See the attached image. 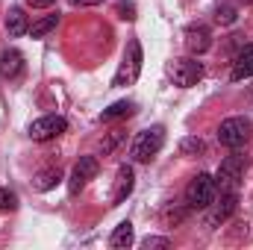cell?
<instances>
[{
  "label": "cell",
  "instance_id": "cell-24",
  "mask_svg": "<svg viewBox=\"0 0 253 250\" xmlns=\"http://www.w3.org/2000/svg\"><path fill=\"white\" fill-rule=\"evenodd\" d=\"M141 248H171V239H159V236H147L144 242H141Z\"/></svg>",
  "mask_w": 253,
  "mask_h": 250
},
{
  "label": "cell",
  "instance_id": "cell-16",
  "mask_svg": "<svg viewBox=\"0 0 253 250\" xmlns=\"http://www.w3.org/2000/svg\"><path fill=\"white\" fill-rule=\"evenodd\" d=\"M56 24H59V15H44V18H39L36 24H30V36H33V39H44L50 30H56Z\"/></svg>",
  "mask_w": 253,
  "mask_h": 250
},
{
  "label": "cell",
  "instance_id": "cell-6",
  "mask_svg": "<svg viewBox=\"0 0 253 250\" xmlns=\"http://www.w3.org/2000/svg\"><path fill=\"white\" fill-rule=\"evenodd\" d=\"M242 174H245V156H227L215 174V188L218 191H239Z\"/></svg>",
  "mask_w": 253,
  "mask_h": 250
},
{
  "label": "cell",
  "instance_id": "cell-27",
  "mask_svg": "<svg viewBox=\"0 0 253 250\" xmlns=\"http://www.w3.org/2000/svg\"><path fill=\"white\" fill-rule=\"evenodd\" d=\"M71 3H74V6H97L100 0H71Z\"/></svg>",
  "mask_w": 253,
  "mask_h": 250
},
{
  "label": "cell",
  "instance_id": "cell-18",
  "mask_svg": "<svg viewBox=\"0 0 253 250\" xmlns=\"http://www.w3.org/2000/svg\"><path fill=\"white\" fill-rule=\"evenodd\" d=\"M59 180H62V171H59V168H44V171H39V177H36V188H39V191H50Z\"/></svg>",
  "mask_w": 253,
  "mask_h": 250
},
{
  "label": "cell",
  "instance_id": "cell-19",
  "mask_svg": "<svg viewBox=\"0 0 253 250\" xmlns=\"http://www.w3.org/2000/svg\"><path fill=\"white\" fill-rule=\"evenodd\" d=\"M236 18H239V9H236L233 3H221V6L215 9V24H221V27L236 24Z\"/></svg>",
  "mask_w": 253,
  "mask_h": 250
},
{
  "label": "cell",
  "instance_id": "cell-5",
  "mask_svg": "<svg viewBox=\"0 0 253 250\" xmlns=\"http://www.w3.org/2000/svg\"><path fill=\"white\" fill-rule=\"evenodd\" d=\"M239 209V191H221V200H212L206 206V227H221L227 224Z\"/></svg>",
  "mask_w": 253,
  "mask_h": 250
},
{
  "label": "cell",
  "instance_id": "cell-7",
  "mask_svg": "<svg viewBox=\"0 0 253 250\" xmlns=\"http://www.w3.org/2000/svg\"><path fill=\"white\" fill-rule=\"evenodd\" d=\"M168 77H171L174 85L191 88V85H197L203 80V65L194 62V59H174V62L168 65Z\"/></svg>",
  "mask_w": 253,
  "mask_h": 250
},
{
  "label": "cell",
  "instance_id": "cell-21",
  "mask_svg": "<svg viewBox=\"0 0 253 250\" xmlns=\"http://www.w3.org/2000/svg\"><path fill=\"white\" fill-rule=\"evenodd\" d=\"M18 209V194L9 188H0V212H15Z\"/></svg>",
  "mask_w": 253,
  "mask_h": 250
},
{
  "label": "cell",
  "instance_id": "cell-23",
  "mask_svg": "<svg viewBox=\"0 0 253 250\" xmlns=\"http://www.w3.org/2000/svg\"><path fill=\"white\" fill-rule=\"evenodd\" d=\"M186 215H189V206L186 209H168L165 212V224L171 227V224H180V221H186Z\"/></svg>",
  "mask_w": 253,
  "mask_h": 250
},
{
  "label": "cell",
  "instance_id": "cell-15",
  "mask_svg": "<svg viewBox=\"0 0 253 250\" xmlns=\"http://www.w3.org/2000/svg\"><path fill=\"white\" fill-rule=\"evenodd\" d=\"M132 239H135V236H132V224H129V221H121V224L112 230L109 245H112V248H118V250H124V248L132 245Z\"/></svg>",
  "mask_w": 253,
  "mask_h": 250
},
{
  "label": "cell",
  "instance_id": "cell-25",
  "mask_svg": "<svg viewBox=\"0 0 253 250\" xmlns=\"http://www.w3.org/2000/svg\"><path fill=\"white\" fill-rule=\"evenodd\" d=\"M118 12H121V18H124V21H132V18H135V9H132V6H126V3L118 6Z\"/></svg>",
  "mask_w": 253,
  "mask_h": 250
},
{
  "label": "cell",
  "instance_id": "cell-9",
  "mask_svg": "<svg viewBox=\"0 0 253 250\" xmlns=\"http://www.w3.org/2000/svg\"><path fill=\"white\" fill-rule=\"evenodd\" d=\"M97 177V159L94 156H80V162L74 165V171H71V180H68V191L71 194H80L88 180H94Z\"/></svg>",
  "mask_w": 253,
  "mask_h": 250
},
{
  "label": "cell",
  "instance_id": "cell-2",
  "mask_svg": "<svg viewBox=\"0 0 253 250\" xmlns=\"http://www.w3.org/2000/svg\"><path fill=\"white\" fill-rule=\"evenodd\" d=\"M162 144H165V126L156 124V126H150V129H141V132L135 135L129 156H132L135 162H150V159L162 150Z\"/></svg>",
  "mask_w": 253,
  "mask_h": 250
},
{
  "label": "cell",
  "instance_id": "cell-8",
  "mask_svg": "<svg viewBox=\"0 0 253 250\" xmlns=\"http://www.w3.org/2000/svg\"><path fill=\"white\" fill-rule=\"evenodd\" d=\"M65 129H68V121L62 115H44V118L30 124V138L33 141H53V138L62 135Z\"/></svg>",
  "mask_w": 253,
  "mask_h": 250
},
{
  "label": "cell",
  "instance_id": "cell-3",
  "mask_svg": "<svg viewBox=\"0 0 253 250\" xmlns=\"http://www.w3.org/2000/svg\"><path fill=\"white\" fill-rule=\"evenodd\" d=\"M251 132H253L251 121H248V118H242V115H236V118L221 121V126H218V141H221L224 147L239 150V147H245V144L251 141Z\"/></svg>",
  "mask_w": 253,
  "mask_h": 250
},
{
  "label": "cell",
  "instance_id": "cell-1",
  "mask_svg": "<svg viewBox=\"0 0 253 250\" xmlns=\"http://www.w3.org/2000/svg\"><path fill=\"white\" fill-rule=\"evenodd\" d=\"M141 62H144L141 44H138V39H132V42L126 44V53H124V59H121V68L115 71L112 85H115V88H126V85H132V83L138 80V74H141Z\"/></svg>",
  "mask_w": 253,
  "mask_h": 250
},
{
  "label": "cell",
  "instance_id": "cell-11",
  "mask_svg": "<svg viewBox=\"0 0 253 250\" xmlns=\"http://www.w3.org/2000/svg\"><path fill=\"white\" fill-rule=\"evenodd\" d=\"M132 188H135V174H132L129 165H121L118 177H115V188H112V203H124L132 194Z\"/></svg>",
  "mask_w": 253,
  "mask_h": 250
},
{
  "label": "cell",
  "instance_id": "cell-10",
  "mask_svg": "<svg viewBox=\"0 0 253 250\" xmlns=\"http://www.w3.org/2000/svg\"><path fill=\"white\" fill-rule=\"evenodd\" d=\"M209 47H212V33H209L206 24H191V27H186V50H189L191 56H200Z\"/></svg>",
  "mask_w": 253,
  "mask_h": 250
},
{
  "label": "cell",
  "instance_id": "cell-26",
  "mask_svg": "<svg viewBox=\"0 0 253 250\" xmlns=\"http://www.w3.org/2000/svg\"><path fill=\"white\" fill-rule=\"evenodd\" d=\"M27 6H33V9H47V6H53V0H27Z\"/></svg>",
  "mask_w": 253,
  "mask_h": 250
},
{
  "label": "cell",
  "instance_id": "cell-12",
  "mask_svg": "<svg viewBox=\"0 0 253 250\" xmlns=\"http://www.w3.org/2000/svg\"><path fill=\"white\" fill-rule=\"evenodd\" d=\"M21 71H24V53L21 50L9 47L0 53V77L3 80H15V77H21Z\"/></svg>",
  "mask_w": 253,
  "mask_h": 250
},
{
  "label": "cell",
  "instance_id": "cell-22",
  "mask_svg": "<svg viewBox=\"0 0 253 250\" xmlns=\"http://www.w3.org/2000/svg\"><path fill=\"white\" fill-rule=\"evenodd\" d=\"M121 138H124V132H121V129L109 132V138H106V141H100V156H109V153L121 144Z\"/></svg>",
  "mask_w": 253,
  "mask_h": 250
},
{
  "label": "cell",
  "instance_id": "cell-20",
  "mask_svg": "<svg viewBox=\"0 0 253 250\" xmlns=\"http://www.w3.org/2000/svg\"><path fill=\"white\" fill-rule=\"evenodd\" d=\"M180 153H183V156H203V153H206V144H203V138L189 135V138H183Z\"/></svg>",
  "mask_w": 253,
  "mask_h": 250
},
{
  "label": "cell",
  "instance_id": "cell-4",
  "mask_svg": "<svg viewBox=\"0 0 253 250\" xmlns=\"http://www.w3.org/2000/svg\"><path fill=\"white\" fill-rule=\"evenodd\" d=\"M215 194H218L215 177L197 174V177L189 183V188H186V206H189V209H206V206L215 200Z\"/></svg>",
  "mask_w": 253,
  "mask_h": 250
},
{
  "label": "cell",
  "instance_id": "cell-13",
  "mask_svg": "<svg viewBox=\"0 0 253 250\" xmlns=\"http://www.w3.org/2000/svg\"><path fill=\"white\" fill-rule=\"evenodd\" d=\"M6 33L12 39H21L24 33H30V21H27V15H24L21 6H12L9 9V15H6Z\"/></svg>",
  "mask_w": 253,
  "mask_h": 250
},
{
  "label": "cell",
  "instance_id": "cell-14",
  "mask_svg": "<svg viewBox=\"0 0 253 250\" xmlns=\"http://www.w3.org/2000/svg\"><path fill=\"white\" fill-rule=\"evenodd\" d=\"M253 77V44H248L239 56H236V62H233V74H230V80H248Z\"/></svg>",
  "mask_w": 253,
  "mask_h": 250
},
{
  "label": "cell",
  "instance_id": "cell-17",
  "mask_svg": "<svg viewBox=\"0 0 253 250\" xmlns=\"http://www.w3.org/2000/svg\"><path fill=\"white\" fill-rule=\"evenodd\" d=\"M132 109H135V106H132L129 100H118V103H112L109 109H103V112H100V121H115V118H129V115H132Z\"/></svg>",
  "mask_w": 253,
  "mask_h": 250
}]
</instances>
